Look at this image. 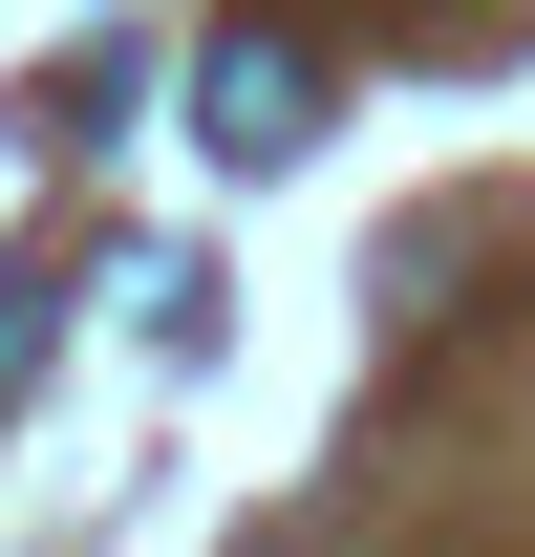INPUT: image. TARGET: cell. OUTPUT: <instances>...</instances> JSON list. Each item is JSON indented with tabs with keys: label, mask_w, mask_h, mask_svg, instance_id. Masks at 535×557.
<instances>
[{
	"label": "cell",
	"mask_w": 535,
	"mask_h": 557,
	"mask_svg": "<svg viewBox=\"0 0 535 557\" xmlns=\"http://www.w3.org/2000/svg\"><path fill=\"white\" fill-rule=\"evenodd\" d=\"M194 129L236 150V172H278V150L322 129V65H300L278 22H236V44H214V65H194Z\"/></svg>",
	"instance_id": "obj_1"
},
{
	"label": "cell",
	"mask_w": 535,
	"mask_h": 557,
	"mask_svg": "<svg viewBox=\"0 0 535 557\" xmlns=\"http://www.w3.org/2000/svg\"><path fill=\"white\" fill-rule=\"evenodd\" d=\"M65 344V278H0V408H22V364Z\"/></svg>",
	"instance_id": "obj_2"
},
{
	"label": "cell",
	"mask_w": 535,
	"mask_h": 557,
	"mask_svg": "<svg viewBox=\"0 0 535 557\" xmlns=\"http://www.w3.org/2000/svg\"><path fill=\"white\" fill-rule=\"evenodd\" d=\"M278 557H300V536H278Z\"/></svg>",
	"instance_id": "obj_3"
}]
</instances>
